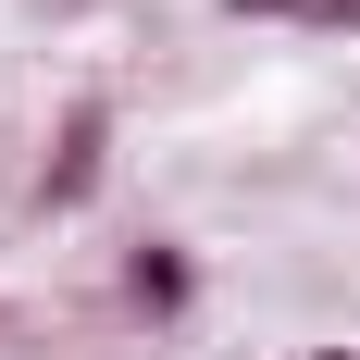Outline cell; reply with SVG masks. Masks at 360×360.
<instances>
[{"label":"cell","instance_id":"cell-5","mask_svg":"<svg viewBox=\"0 0 360 360\" xmlns=\"http://www.w3.org/2000/svg\"><path fill=\"white\" fill-rule=\"evenodd\" d=\"M323 360H348V348H323Z\"/></svg>","mask_w":360,"mask_h":360},{"label":"cell","instance_id":"cell-4","mask_svg":"<svg viewBox=\"0 0 360 360\" xmlns=\"http://www.w3.org/2000/svg\"><path fill=\"white\" fill-rule=\"evenodd\" d=\"M323 25H360V0H323Z\"/></svg>","mask_w":360,"mask_h":360},{"label":"cell","instance_id":"cell-1","mask_svg":"<svg viewBox=\"0 0 360 360\" xmlns=\"http://www.w3.org/2000/svg\"><path fill=\"white\" fill-rule=\"evenodd\" d=\"M100 186V112H75V137H63V162H50V212H75Z\"/></svg>","mask_w":360,"mask_h":360},{"label":"cell","instance_id":"cell-3","mask_svg":"<svg viewBox=\"0 0 360 360\" xmlns=\"http://www.w3.org/2000/svg\"><path fill=\"white\" fill-rule=\"evenodd\" d=\"M224 13H323V0H224Z\"/></svg>","mask_w":360,"mask_h":360},{"label":"cell","instance_id":"cell-2","mask_svg":"<svg viewBox=\"0 0 360 360\" xmlns=\"http://www.w3.org/2000/svg\"><path fill=\"white\" fill-rule=\"evenodd\" d=\"M137 298L149 311H186V261L174 249H137Z\"/></svg>","mask_w":360,"mask_h":360}]
</instances>
